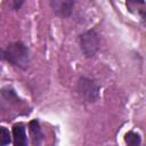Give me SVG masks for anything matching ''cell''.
Returning <instances> with one entry per match:
<instances>
[{
  "instance_id": "6da1fadb",
  "label": "cell",
  "mask_w": 146,
  "mask_h": 146,
  "mask_svg": "<svg viewBox=\"0 0 146 146\" xmlns=\"http://www.w3.org/2000/svg\"><path fill=\"white\" fill-rule=\"evenodd\" d=\"M5 59L15 66L25 68L30 62L29 49L22 42H13L5 50Z\"/></svg>"
},
{
  "instance_id": "7a4b0ae2",
  "label": "cell",
  "mask_w": 146,
  "mask_h": 146,
  "mask_svg": "<svg viewBox=\"0 0 146 146\" xmlns=\"http://www.w3.org/2000/svg\"><path fill=\"white\" fill-rule=\"evenodd\" d=\"M80 47L86 57H92L96 55L99 48V38L98 34L94 31H87L80 35Z\"/></svg>"
},
{
  "instance_id": "3957f363",
  "label": "cell",
  "mask_w": 146,
  "mask_h": 146,
  "mask_svg": "<svg viewBox=\"0 0 146 146\" xmlns=\"http://www.w3.org/2000/svg\"><path fill=\"white\" fill-rule=\"evenodd\" d=\"M79 92L87 102H95L98 98V86L86 78L79 81Z\"/></svg>"
},
{
  "instance_id": "277c9868",
  "label": "cell",
  "mask_w": 146,
  "mask_h": 146,
  "mask_svg": "<svg viewBox=\"0 0 146 146\" xmlns=\"http://www.w3.org/2000/svg\"><path fill=\"white\" fill-rule=\"evenodd\" d=\"M50 6L57 16L67 17L72 13L74 2L73 1H63V0H52V1H50Z\"/></svg>"
},
{
  "instance_id": "5b68a950",
  "label": "cell",
  "mask_w": 146,
  "mask_h": 146,
  "mask_svg": "<svg viewBox=\"0 0 146 146\" xmlns=\"http://www.w3.org/2000/svg\"><path fill=\"white\" fill-rule=\"evenodd\" d=\"M29 131L31 136V141L33 146H40L42 141V132L40 129V124L36 120H32L29 124Z\"/></svg>"
},
{
  "instance_id": "8992f818",
  "label": "cell",
  "mask_w": 146,
  "mask_h": 146,
  "mask_svg": "<svg viewBox=\"0 0 146 146\" xmlns=\"http://www.w3.org/2000/svg\"><path fill=\"white\" fill-rule=\"evenodd\" d=\"M13 137H14V146H26V132L23 124H15L13 127Z\"/></svg>"
},
{
  "instance_id": "52a82bcc",
  "label": "cell",
  "mask_w": 146,
  "mask_h": 146,
  "mask_svg": "<svg viewBox=\"0 0 146 146\" xmlns=\"http://www.w3.org/2000/svg\"><path fill=\"white\" fill-rule=\"evenodd\" d=\"M124 140L125 143L128 144V146H139L140 145V136L133 131H129L125 133V137H124Z\"/></svg>"
},
{
  "instance_id": "ba28073f",
  "label": "cell",
  "mask_w": 146,
  "mask_h": 146,
  "mask_svg": "<svg viewBox=\"0 0 146 146\" xmlns=\"http://www.w3.org/2000/svg\"><path fill=\"white\" fill-rule=\"evenodd\" d=\"M10 143V133L9 131L3 128L0 127V146H6Z\"/></svg>"
},
{
  "instance_id": "9c48e42d",
  "label": "cell",
  "mask_w": 146,
  "mask_h": 146,
  "mask_svg": "<svg viewBox=\"0 0 146 146\" xmlns=\"http://www.w3.org/2000/svg\"><path fill=\"white\" fill-rule=\"evenodd\" d=\"M0 59H5V50L0 48Z\"/></svg>"
}]
</instances>
